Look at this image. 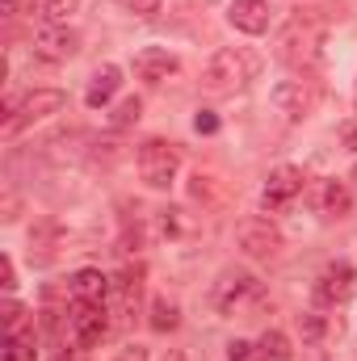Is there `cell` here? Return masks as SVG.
Here are the masks:
<instances>
[{"mask_svg":"<svg viewBox=\"0 0 357 361\" xmlns=\"http://www.w3.org/2000/svg\"><path fill=\"white\" fill-rule=\"evenodd\" d=\"M257 76V59L248 51H214V59L206 63V89L214 92H231V89H244L248 80Z\"/></svg>","mask_w":357,"mask_h":361,"instance_id":"cell-1","label":"cell"},{"mask_svg":"<svg viewBox=\"0 0 357 361\" xmlns=\"http://www.w3.org/2000/svg\"><path fill=\"white\" fill-rule=\"evenodd\" d=\"M181 173V152L164 139H147L139 147V177L147 180L152 189H169Z\"/></svg>","mask_w":357,"mask_h":361,"instance_id":"cell-2","label":"cell"},{"mask_svg":"<svg viewBox=\"0 0 357 361\" xmlns=\"http://www.w3.org/2000/svg\"><path fill=\"white\" fill-rule=\"evenodd\" d=\"M261 286L253 273H223L219 286H214V311L219 315H240L248 302H257Z\"/></svg>","mask_w":357,"mask_h":361,"instance_id":"cell-3","label":"cell"},{"mask_svg":"<svg viewBox=\"0 0 357 361\" xmlns=\"http://www.w3.org/2000/svg\"><path fill=\"white\" fill-rule=\"evenodd\" d=\"M76 51H80V34L63 21H51L34 34V55L47 59V63H68Z\"/></svg>","mask_w":357,"mask_h":361,"instance_id":"cell-4","label":"cell"},{"mask_svg":"<svg viewBox=\"0 0 357 361\" xmlns=\"http://www.w3.org/2000/svg\"><path fill=\"white\" fill-rule=\"evenodd\" d=\"M68 328H72V345H76V349H92V345L105 336V328H109L105 302H72Z\"/></svg>","mask_w":357,"mask_h":361,"instance_id":"cell-5","label":"cell"},{"mask_svg":"<svg viewBox=\"0 0 357 361\" xmlns=\"http://www.w3.org/2000/svg\"><path fill=\"white\" fill-rule=\"evenodd\" d=\"M236 244L248 252V257H273L277 248H282V235H277V227L261 219V214H248L240 227H236Z\"/></svg>","mask_w":357,"mask_h":361,"instance_id":"cell-6","label":"cell"},{"mask_svg":"<svg viewBox=\"0 0 357 361\" xmlns=\"http://www.w3.org/2000/svg\"><path fill=\"white\" fill-rule=\"evenodd\" d=\"M303 185L307 177L294 169V164H282V169H273L265 177V189H261V202H265V210H282V206H290L298 193H303Z\"/></svg>","mask_w":357,"mask_h":361,"instance_id":"cell-7","label":"cell"},{"mask_svg":"<svg viewBox=\"0 0 357 361\" xmlns=\"http://www.w3.org/2000/svg\"><path fill=\"white\" fill-rule=\"evenodd\" d=\"M349 294H353V265L337 261V265H328L320 273V281H315V302L320 307H341Z\"/></svg>","mask_w":357,"mask_h":361,"instance_id":"cell-8","label":"cell"},{"mask_svg":"<svg viewBox=\"0 0 357 361\" xmlns=\"http://www.w3.org/2000/svg\"><path fill=\"white\" fill-rule=\"evenodd\" d=\"M177 68H181V59L173 51H164V47H143L135 55V76L147 80V85H164L169 76H177Z\"/></svg>","mask_w":357,"mask_h":361,"instance_id":"cell-9","label":"cell"},{"mask_svg":"<svg viewBox=\"0 0 357 361\" xmlns=\"http://www.w3.org/2000/svg\"><path fill=\"white\" fill-rule=\"evenodd\" d=\"M63 92L59 89H34L21 97V105H17V114L8 118V126H17V122H38V118H51V114H59L63 109Z\"/></svg>","mask_w":357,"mask_h":361,"instance_id":"cell-10","label":"cell"},{"mask_svg":"<svg viewBox=\"0 0 357 361\" xmlns=\"http://www.w3.org/2000/svg\"><path fill=\"white\" fill-rule=\"evenodd\" d=\"M227 21L240 34H265L269 30V0H231L227 4Z\"/></svg>","mask_w":357,"mask_h":361,"instance_id":"cell-11","label":"cell"},{"mask_svg":"<svg viewBox=\"0 0 357 361\" xmlns=\"http://www.w3.org/2000/svg\"><path fill=\"white\" fill-rule=\"evenodd\" d=\"M118 89H122V68H118V63H101V68L92 72L89 89H85V105H89V109H101V105H109V101L118 97Z\"/></svg>","mask_w":357,"mask_h":361,"instance_id":"cell-12","label":"cell"},{"mask_svg":"<svg viewBox=\"0 0 357 361\" xmlns=\"http://www.w3.org/2000/svg\"><path fill=\"white\" fill-rule=\"evenodd\" d=\"M269 101H273V109L286 118V122H298L303 114H307V105H311V97L303 89V80H282L277 89L269 92Z\"/></svg>","mask_w":357,"mask_h":361,"instance_id":"cell-13","label":"cell"},{"mask_svg":"<svg viewBox=\"0 0 357 361\" xmlns=\"http://www.w3.org/2000/svg\"><path fill=\"white\" fill-rule=\"evenodd\" d=\"M68 290H72V302H105L109 298V277L101 269H80L72 273Z\"/></svg>","mask_w":357,"mask_h":361,"instance_id":"cell-14","label":"cell"},{"mask_svg":"<svg viewBox=\"0 0 357 361\" xmlns=\"http://www.w3.org/2000/svg\"><path fill=\"white\" fill-rule=\"evenodd\" d=\"M349 206H353L349 185H345V180H324V189H320V210H324L328 219H345Z\"/></svg>","mask_w":357,"mask_h":361,"instance_id":"cell-15","label":"cell"},{"mask_svg":"<svg viewBox=\"0 0 357 361\" xmlns=\"http://www.w3.org/2000/svg\"><path fill=\"white\" fill-rule=\"evenodd\" d=\"M34 328L30 332H8L4 336V349H0V361H34Z\"/></svg>","mask_w":357,"mask_h":361,"instance_id":"cell-16","label":"cell"},{"mask_svg":"<svg viewBox=\"0 0 357 361\" xmlns=\"http://www.w3.org/2000/svg\"><path fill=\"white\" fill-rule=\"evenodd\" d=\"M257 353H261V361H290V336L286 332H277V328H269L265 336L257 341Z\"/></svg>","mask_w":357,"mask_h":361,"instance_id":"cell-17","label":"cell"},{"mask_svg":"<svg viewBox=\"0 0 357 361\" xmlns=\"http://www.w3.org/2000/svg\"><path fill=\"white\" fill-rule=\"evenodd\" d=\"M177 324H181L177 302H169V298H152V328H156V332H173Z\"/></svg>","mask_w":357,"mask_h":361,"instance_id":"cell-18","label":"cell"},{"mask_svg":"<svg viewBox=\"0 0 357 361\" xmlns=\"http://www.w3.org/2000/svg\"><path fill=\"white\" fill-rule=\"evenodd\" d=\"M139 114H143V105L131 97V101H122V105L114 109V118H109V122H114V126H131V122H139Z\"/></svg>","mask_w":357,"mask_h":361,"instance_id":"cell-19","label":"cell"},{"mask_svg":"<svg viewBox=\"0 0 357 361\" xmlns=\"http://www.w3.org/2000/svg\"><path fill=\"white\" fill-rule=\"evenodd\" d=\"M126 13H135V17H156L160 8H164V0H118Z\"/></svg>","mask_w":357,"mask_h":361,"instance_id":"cell-20","label":"cell"},{"mask_svg":"<svg viewBox=\"0 0 357 361\" xmlns=\"http://www.w3.org/2000/svg\"><path fill=\"white\" fill-rule=\"evenodd\" d=\"M42 8H47V17H51V21H68V17L80 8V0H47Z\"/></svg>","mask_w":357,"mask_h":361,"instance_id":"cell-21","label":"cell"},{"mask_svg":"<svg viewBox=\"0 0 357 361\" xmlns=\"http://www.w3.org/2000/svg\"><path fill=\"white\" fill-rule=\"evenodd\" d=\"M227 361H261V353H257L253 341H231L227 345Z\"/></svg>","mask_w":357,"mask_h":361,"instance_id":"cell-22","label":"cell"},{"mask_svg":"<svg viewBox=\"0 0 357 361\" xmlns=\"http://www.w3.org/2000/svg\"><path fill=\"white\" fill-rule=\"evenodd\" d=\"M193 130H198V135H214V130H219V118H214L210 109H198V118H193Z\"/></svg>","mask_w":357,"mask_h":361,"instance_id":"cell-23","label":"cell"},{"mask_svg":"<svg viewBox=\"0 0 357 361\" xmlns=\"http://www.w3.org/2000/svg\"><path fill=\"white\" fill-rule=\"evenodd\" d=\"M303 332H307V341H315V336L324 332V319H320V315H307V319H303Z\"/></svg>","mask_w":357,"mask_h":361,"instance_id":"cell-24","label":"cell"},{"mask_svg":"<svg viewBox=\"0 0 357 361\" xmlns=\"http://www.w3.org/2000/svg\"><path fill=\"white\" fill-rule=\"evenodd\" d=\"M0 273H4V290H13V286H17V269H13V257H4V261H0Z\"/></svg>","mask_w":357,"mask_h":361,"instance_id":"cell-25","label":"cell"},{"mask_svg":"<svg viewBox=\"0 0 357 361\" xmlns=\"http://www.w3.org/2000/svg\"><path fill=\"white\" fill-rule=\"evenodd\" d=\"M118 361H147V349H139V345H126V349L118 353Z\"/></svg>","mask_w":357,"mask_h":361,"instance_id":"cell-26","label":"cell"},{"mask_svg":"<svg viewBox=\"0 0 357 361\" xmlns=\"http://www.w3.org/2000/svg\"><path fill=\"white\" fill-rule=\"evenodd\" d=\"M51 361H85V349H76V345L68 349V345H63V349H59V353H55Z\"/></svg>","mask_w":357,"mask_h":361,"instance_id":"cell-27","label":"cell"},{"mask_svg":"<svg viewBox=\"0 0 357 361\" xmlns=\"http://www.w3.org/2000/svg\"><path fill=\"white\" fill-rule=\"evenodd\" d=\"M345 143H349V147H357V126H345Z\"/></svg>","mask_w":357,"mask_h":361,"instance_id":"cell-28","label":"cell"},{"mask_svg":"<svg viewBox=\"0 0 357 361\" xmlns=\"http://www.w3.org/2000/svg\"><path fill=\"white\" fill-rule=\"evenodd\" d=\"M17 13V0H4V17H13Z\"/></svg>","mask_w":357,"mask_h":361,"instance_id":"cell-29","label":"cell"},{"mask_svg":"<svg viewBox=\"0 0 357 361\" xmlns=\"http://www.w3.org/2000/svg\"><path fill=\"white\" fill-rule=\"evenodd\" d=\"M353 180H357V169H353Z\"/></svg>","mask_w":357,"mask_h":361,"instance_id":"cell-30","label":"cell"}]
</instances>
